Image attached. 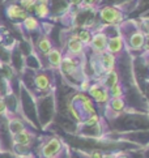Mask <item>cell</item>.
I'll list each match as a JSON object with an SVG mask.
<instances>
[{
	"instance_id": "1",
	"label": "cell",
	"mask_w": 149,
	"mask_h": 158,
	"mask_svg": "<svg viewBox=\"0 0 149 158\" xmlns=\"http://www.w3.org/2000/svg\"><path fill=\"white\" fill-rule=\"evenodd\" d=\"M131 26L132 27L128 31L122 30V33L119 31V34L123 38L124 46H127L132 51H141L147 43V35L141 30V27L136 25L134 21H131Z\"/></svg>"
},
{
	"instance_id": "2",
	"label": "cell",
	"mask_w": 149,
	"mask_h": 158,
	"mask_svg": "<svg viewBox=\"0 0 149 158\" xmlns=\"http://www.w3.org/2000/svg\"><path fill=\"white\" fill-rule=\"evenodd\" d=\"M100 20L107 25H120L124 21V15L117 7L109 5L100 9Z\"/></svg>"
},
{
	"instance_id": "3",
	"label": "cell",
	"mask_w": 149,
	"mask_h": 158,
	"mask_svg": "<svg viewBox=\"0 0 149 158\" xmlns=\"http://www.w3.org/2000/svg\"><path fill=\"white\" fill-rule=\"evenodd\" d=\"M79 59L80 58H74V56L66 54L64 56H63V60H62V64L59 67V69L68 77H76L79 75V72L81 71Z\"/></svg>"
},
{
	"instance_id": "4",
	"label": "cell",
	"mask_w": 149,
	"mask_h": 158,
	"mask_svg": "<svg viewBox=\"0 0 149 158\" xmlns=\"http://www.w3.org/2000/svg\"><path fill=\"white\" fill-rule=\"evenodd\" d=\"M88 92H89V94H90V97L93 98L100 106L107 105L109 99H110V95H109V90H107L106 88L102 86L100 81L96 82V84H92Z\"/></svg>"
},
{
	"instance_id": "5",
	"label": "cell",
	"mask_w": 149,
	"mask_h": 158,
	"mask_svg": "<svg viewBox=\"0 0 149 158\" xmlns=\"http://www.w3.org/2000/svg\"><path fill=\"white\" fill-rule=\"evenodd\" d=\"M62 140L59 137H53L50 139L47 143L43 144V146L41 148V157L42 158H54L56 157L60 150H62Z\"/></svg>"
},
{
	"instance_id": "6",
	"label": "cell",
	"mask_w": 149,
	"mask_h": 158,
	"mask_svg": "<svg viewBox=\"0 0 149 158\" xmlns=\"http://www.w3.org/2000/svg\"><path fill=\"white\" fill-rule=\"evenodd\" d=\"M87 46H84L83 42L77 38V34H72L67 41V54L74 56V58H83Z\"/></svg>"
},
{
	"instance_id": "7",
	"label": "cell",
	"mask_w": 149,
	"mask_h": 158,
	"mask_svg": "<svg viewBox=\"0 0 149 158\" xmlns=\"http://www.w3.org/2000/svg\"><path fill=\"white\" fill-rule=\"evenodd\" d=\"M107 39H109V37H107V34L105 31H97L92 35L89 47L92 48L93 54H101V52L106 51Z\"/></svg>"
},
{
	"instance_id": "8",
	"label": "cell",
	"mask_w": 149,
	"mask_h": 158,
	"mask_svg": "<svg viewBox=\"0 0 149 158\" xmlns=\"http://www.w3.org/2000/svg\"><path fill=\"white\" fill-rule=\"evenodd\" d=\"M34 139V135L28 131V129H22L21 132L16 133L12 136V141H13V145L15 146H19V148H26L32 144V141Z\"/></svg>"
},
{
	"instance_id": "9",
	"label": "cell",
	"mask_w": 149,
	"mask_h": 158,
	"mask_svg": "<svg viewBox=\"0 0 149 158\" xmlns=\"http://www.w3.org/2000/svg\"><path fill=\"white\" fill-rule=\"evenodd\" d=\"M123 48H124V42H123V38L120 34L107 39V44H106L107 52H110L113 55H118V54L122 52Z\"/></svg>"
},
{
	"instance_id": "10",
	"label": "cell",
	"mask_w": 149,
	"mask_h": 158,
	"mask_svg": "<svg viewBox=\"0 0 149 158\" xmlns=\"http://www.w3.org/2000/svg\"><path fill=\"white\" fill-rule=\"evenodd\" d=\"M5 13H7L8 19H11V20H22V21L29 16V13H28L25 9H22L20 5H17V4L8 5L7 9H5Z\"/></svg>"
},
{
	"instance_id": "11",
	"label": "cell",
	"mask_w": 149,
	"mask_h": 158,
	"mask_svg": "<svg viewBox=\"0 0 149 158\" xmlns=\"http://www.w3.org/2000/svg\"><path fill=\"white\" fill-rule=\"evenodd\" d=\"M46 56H47V60H49V63H50V65L53 67V68H59L64 54H63L62 48L53 47L47 54H46Z\"/></svg>"
},
{
	"instance_id": "12",
	"label": "cell",
	"mask_w": 149,
	"mask_h": 158,
	"mask_svg": "<svg viewBox=\"0 0 149 158\" xmlns=\"http://www.w3.org/2000/svg\"><path fill=\"white\" fill-rule=\"evenodd\" d=\"M100 82H101L102 86L106 88L109 90L110 88H113L114 85H115V84L119 82V75H118V72L115 69L106 72L105 75L100 78Z\"/></svg>"
},
{
	"instance_id": "13",
	"label": "cell",
	"mask_w": 149,
	"mask_h": 158,
	"mask_svg": "<svg viewBox=\"0 0 149 158\" xmlns=\"http://www.w3.org/2000/svg\"><path fill=\"white\" fill-rule=\"evenodd\" d=\"M33 12L36 13L38 19H47L50 15V7H49V0H36Z\"/></svg>"
},
{
	"instance_id": "14",
	"label": "cell",
	"mask_w": 149,
	"mask_h": 158,
	"mask_svg": "<svg viewBox=\"0 0 149 158\" xmlns=\"http://www.w3.org/2000/svg\"><path fill=\"white\" fill-rule=\"evenodd\" d=\"M51 82H53V80H51L49 73L46 72H39L34 77V84L39 90H47L51 86Z\"/></svg>"
},
{
	"instance_id": "15",
	"label": "cell",
	"mask_w": 149,
	"mask_h": 158,
	"mask_svg": "<svg viewBox=\"0 0 149 158\" xmlns=\"http://www.w3.org/2000/svg\"><path fill=\"white\" fill-rule=\"evenodd\" d=\"M109 111H114L117 114H120L126 109V101L124 98H110L107 102Z\"/></svg>"
},
{
	"instance_id": "16",
	"label": "cell",
	"mask_w": 149,
	"mask_h": 158,
	"mask_svg": "<svg viewBox=\"0 0 149 158\" xmlns=\"http://www.w3.org/2000/svg\"><path fill=\"white\" fill-rule=\"evenodd\" d=\"M8 129H9L11 135L13 136V135L21 132L22 129H25V126H24V123H22V120L19 119V118H11L8 120Z\"/></svg>"
},
{
	"instance_id": "17",
	"label": "cell",
	"mask_w": 149,
	"mask_h": 158,
	"mask_svg": "<svg viewBox=\"0 0 149 158\" xmlns=\"http://www.w3.org/2000/svg\"><path fill=\"white\" fill-rule=\"evenodd\" d=\"M37 47H38V50H39V51H41L42 54L46 55L51 48L54 47V44H53V42H51L50 37H47V35H42L41 38H39L38 43H37Z\"/></svg>"
},
{
	"instance_id": "18",
	"label": "cell",
	"mask_w": 149,
	"mask_h": 158,
	"mask_svg": "<svg viewBox=\"0 0 149 158\" xmlns=\"http://www.w3.org/2000/svg\"><path fill=\"white\" fill-rule=\"evenodd\" d=\"M22 26H24L28 31H36L39 29V21L36 17H33V16H28V17L22 21Z\"/></svg>"
},
{
	"instance_id": "19",
	"label": "cell",
	"mask_w": 149,
	"mask_h": 158,
	"mask_svg": "<svg viewBox=\"0 0 149 158\" xmlns=\"http://www.w3.org/2000/svg\"><path fill=\"white\" fill-rule=\"evenodd\" d=\"M109 95L110 98H123L124 97V88L120 82L115 84L113 88L109 89Z\"/></svg>"
},
{
	"instance_id": "20",
	"label": "cell",
	"mask_w": 149,
	"mask_h": 158,
	"mask_svg": "<svg viewBox=\"0 0 149 158\" xmlns=\"http://www.w3.org/2000/svg\"><path fill=\"white\" fill-rule=\"evenodd\" d=\"M92 35H93V33H92L90 30H88V29H83V30H80V31L77 33V38L83 42L84 46H87V47H89Z\"/></svg>"
},
{
	"instance_id": "21",
	"label": "cell",
	"mask_w": 149,
	"mask_h": 158,
	"mask_svg": "<svg viewBox=\"0 0 149 158\" xmlns=\"http://www.w3.org/2000/svg\"><path fill=\"white\" fill-rule=\"evenodd\" d=\"M34 5H36V0H20V7L25 9L28 13L34 9Z\"/></svg>"
},
{
	"instance_id": "22",
	"label": "cell",
	"mask_w": 149,
	"mask_h": 158,
	"mask_svg": "<svg viewBox=\"0 0 149 158\" xmlns=\"http://www.w3.org/2000/svg\"><path fill=\"white\" fill-rule=\"evenodd\" d=\"M90 80L89 78H84V80L81 81V84H80V90H81L83 93H87L88 90H89V88H90Z\"/></svg>"
},
{
	"instance_id": "23",
	"label": "cell",
	"mask_w": 149,
	"mask_h": 158,
	"mask_svg": "<svg viewBox=\"0 0 149 158\" xmlns=\"http://www.w3.org/2000/svg\"><path fill=\"white\" fill-rule=\"evenodd\" d=\"M98 122H100V118H98L97 114L92 115V116H89V118L85 119V124H87V126H94V124H97Z\"/></svg>"
},
{
	"instance_id": "24",
	"label": "cell",
	"mask_w": 149,
	"mask_h": 158,
	"mask_svg": "<svg viewBox=\"0 0 149 158\" xmlns=\"http://www.w3.org/2000/svg\"><path fill=\"white\" fill-rule=\"evenodd\" d=\"M8 112V107H7V103L3 97H0V115H5Z\"/></svg>"
},
{
	"instance_id": "25",
	"label": "cell",
	"mask_w": 149,
	"mask_h": 158,
	"mask_svg": "<svg viewBox=\"0 0 149 158\" xmlns=\"http://www.w3.org/2000/svg\"><path fill=\"white\" fill-rule=\"evenodd\" d=\"M96 3H97V0H83L81 7H93Z\"/></svg>"
},
{
	"instance_id": "26",
	"label": "cell",
	"mask_w": 149,
	"mask_h": 158,
	"mask_svg": "<svg viewBox=\"0 0 149 158\" xmlns=\"http://www.w3.org/2000/svg\"><path fill=\"white\" fill-rule=\"evenodd\" d=\"M92 158H104V154H102V152H100V150H94L93 153H92Z\"/></svg>"
},
{
	"instance_id": "27",
	"label": "cell",
	"mask_w": 149,
	"mask_h": 158,
	"mask_svg": "<svg viewBox=\"0 0 149 158\" xmlns=\"http://www.w3.org/2000/svg\"><path fill=\"white\" fill-rule=\"evenodd\" d=\"M71 5H76V7H81L83 4V0H70Z\"/></svg>"
},
{
	"instance_id": "28",
	"label": "cell",
	"mask_w": 149,
	"mask_h": 158,
	"mask_svg": "<svg viewBox=\"0 0 149 158\" xmlns=\"http://www.w3.org/2000/svg\"><path fill=\"white\" fill-rule=\"evenodd\" d=\"M115 158H128V157L123 153H119V154H115Z\"/></svg>"
},
{
	"instance_id": "29",
	"label": "cell",
	"mask_w": 149,
	"mask_h": 158,
	"mask_svg": "<svg viewBox=\"0 0 149 158\" xmlns=\"http://www.w3.org/2000/svg\"><path fill=\"white\" fill-rule=\"evenodd\" d=\"M104 158H115V154H104Z\"/></svg>"
},
{
	"instance_id": "30",
	"label": "cell",
	"mask_w": 149,
	"mask_h": 158,
	"mask_svg": "<svg viewBox=\"0 0 149 158\" xmlns=\"http://www.w3.org/2000/svg\"><path fill=\"white\" fill-rule=\"evenodd\" d=\"M147 65H148V68H149V51H148V55H147Z\"/></svg>"
},
{
	"instance_id": "31",
	"label": "cell",
	"mask_w": 149,
	"mask_h": 158,
	"mask_svg": "<svg viewBox=\"0 0 149 158\" xmlns=\"http://www.w3.org/2000/svg\"><path fill=\"white\" fill-rule=\"evenodd\" d=\"M24 158H33V157H24Z\"/></svg>"
},
{
	"instance_id": "32",
	"label": "cell",
	"mask_w": 149,
	"mask_h": 158,
	"mask_svg": "<svg viewBox=\"0 0 149 158\" xmlns=\"http://www.w3.org/2000/svg\"><path fill=\"white\" fill-rule=\"evenodd\" d=\"M54 158H55V157H54Z\"/></svg>"
}]
</instances>
